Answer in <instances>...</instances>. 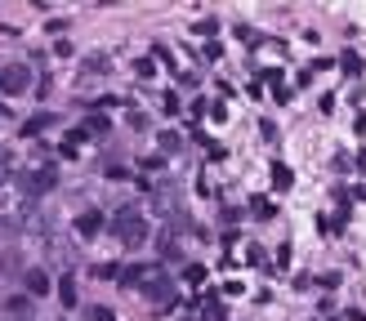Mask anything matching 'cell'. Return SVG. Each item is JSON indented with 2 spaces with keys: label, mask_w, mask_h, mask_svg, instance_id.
Wrapping results in <instances>:
<instances>
[{
  "label": "cell",
  "mask_w": 366,
  "mask_h": 321,
  "mask_svg": "<svg viewBox=\"0 0 366 321\" xmlns=\"http://www.w3.org/2000/svg\"><path fill=\"white\" fill-rule=\"evenodd\" d=\"M183 277H188V281H206V268H202V263H192V268H188V273H183Z\"/></svg>",
  "instance_id": "14"
},
{
  "label": "cell",
  "mask_w": 366,
  "mask_h": 321,
  "mask_svg": "<svg viewBox=\"0 0 366 321\" xmlns=\"http://www.w3.org/2000/svg\"><path fill=\"white\" fill-rule=\"evenodd\" d=\"M49 125H54V116H31L23 134H27V139H36V134H41V130H49Z\"/></svg>",
  "instance_id": "6"
},
{
  "label": "cell",
  "mask_w": 366,
  "mask_h": 321,
  "mask_svg": "<svg viewBox=\"0 0 366 321\" xmlns=\"http://www.w3.org/2000/svg\"><path fill=\"white\" fill-rule=\"evenodd\" d=\"M23 285H27V295H49V277L41 273V268H27V273H23Z\"/></svg>",
  "instance_id": "4"
},
{
  "label": "cell",
  "mask_w": 366,
  "mask_h": 321,
  "mask_svg": "<svg viewBox=\"0 0 366 321\" xmlns=\"http://www.w3.org/2000/svg\"><path fill=\"white\" fill-rule=\"evenodd\" d=\"M206 317H210V321H224V303H214V299H206Z\"/></svg>",
  "instance_id": "13"
},
{
  "label": "cell",
  "mask_w": 366,
  "mask_h": 321,
  "mask_svg": "<svg viewBox=\"0 0 366 321\" xmlns=\"http://www.w3.org/2000/svg\"><path fill=\"white\" fill-rule=\"evenodd\" d=\"M76 232H80V236H98V232H103V214H98V210H85V214L76 219Z\"/></svg>",
  "instance_id": "5"
},
{
  "label": "cell",
  "mask_w": 366,
  "mask_h": 321,
  "mask_svg": "<svg viewBox=\"0 0 366 321\" xmlns=\"http://www.w3.org/2000/svg\"><path fill=\"white\" fill-rule=\"evenodd\" d=\"M330 321H340V317H330Z\"/></svg>",
  "instance_id": "16"
},
{
  "label": "cell",
  "mask_w": 366,
  "mask_h": 321,
  "mask_svg": "<svg viewBox=\"0 0 366 321\" xmlns=\"http://www.w3.org/2000/svg\"><path fill=\"white\" fill-rule=\"evenodd\" d=\"M58 295H63V303H68V308H72V303H76V281H72V277H63Z\"/></svg>",
  "instance_id": "9"
},
{
  "label": "cell",
  "mask_w": 366,
  "mask_h": 321,
  "mask_svg": "<svg viewBox=\"0 0 366 321\" xmlns=\"http://www.w3.org/2000/svg\"><path fill=\"white\" fill-rule=\"evenodd\" d=\"M0 116H5V107H0Z\"/></svg>",
  "instance_id": "15"
},
{
  "label": "cell",
  "mask_w": 366,
  "mask_h": 321,
  "mask_svg": "<svg viewBox=\"0 0 366 321\" xmlns=\"http://www.w3.org/2000/svg\"><path fill=\"white\" fill-rule=\"evenodd\" d=\"M251 210H255V219H273V201H255Z\"/></svg>",
  "instance_id": "12"
},
{
  "label": "cell",
  "mask_w": 366,
  "mask_h": 321,
  "mask_svg": "<svg viewBox=\"0 0 366 321\" xmlns=\"http://www.w3.org/2000/svg\"><path fill=\"white\" fill-rule=\"evenodd\" d=\"M85 321H112V308H103V303H94V308L85 312Z\"/></svg>",
  "instance_id": "10"
},
{
  "label": "cell",
  "mask_w": 366,
  "mask_h": 321,
  "mask_svg": "<svg viewBox=\"0 0 366 321\" xmlns=\"http://www.w3.org/2000/svg\"><path fill=\"white\" fill-rule=\"evenodd\" d=\"M139 290H143V299H147V303H170V295H174V281L165 277V273H147Z\"/></svg>",
  "instance_id": "3"
},
{
  "label": "cell",
  "mask_w": 366,
  "mask_h": 321,
  "mask_svg": "<svg viewBox=\"0 0 366 321\" xmlns=\"http://www.w3.org/2000/svg\"><path fill=\"white\" fill-rule=\"evenodd\" d=\"M85 130H90V134H108V116H90Z\"/></svg>",
  "instance_id": "11"
},
{
  "label": "cell",
  "mask_w": 366,
  "mask_h": 321,
  "mask_svg": "<svg viewBox=\"0 0 366 321\" xmlns=\"http://www.w3.org/2000/svg\"><path fill=\"white\" fill-rule=\"evenodd\" d=\"M291 183H295V174L286 165H273V188H291Z\"/></svg>",
  "instance_id": "7"
},
{
  "label": "cell",
  "mask_w": 366,
  "mask_h": 321,
  "mask_svg": "<svg viewBox=\"0 0 366 321\" xmlns=\"http://www.w3.org/2000/svg\"><path fill=\"white\" fill-rule=\"evenodd\" d=\"M116 236H121V241L125 246H143L147 241V232H152V228H147V219L143 214H135V210H125V214H116Z\"/></svg>",
  "instance_id": "1"
},
{
  "label": "cell",
  "mask_w": 366,
  "mask_h": 321,
  "mask_svg": "<svg viewBox=\"0 0 366 321\" xmlns=\"http://www.w3.org/2000/svg\"><path fill=\"white\" fill-rule=\"evenodd\" d=\"M27 85H31V67H23V63L0 67V94H23Z\"/></svg>",
  "instance_id": "2"
},
{
  "label": "cell",
  "mask_w": 366,
  "mask_h": 321,
  "mask_svg": "<svg viewBox=\"0 0 366 321\" xmlns=\"http://www.w3.org/2000/svg\"><path fill=\"white\" fill-rule=\"evenodd\" d=\"M179 147H183L179 130H165V134H161V152H179Z\"/></svg>",
  "instance_id": "8"
}]
</instances>
